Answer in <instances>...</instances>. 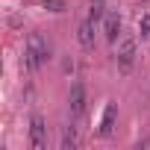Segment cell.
Listing matches in <instances>:
<instances>
[{
    "label": "cell",
    "mask_w": 150,
    "mask_h": 150,
    "mask_svg": "<svg viewBox=\"0 0 150 150\" xmlns=\"http://www.w3.org/2000/svg\"><path fill=\"white\" fill-rule=\"evenodd\" d=\"M47 59H50V47L44 44V38H41L38 33H30L27 50H24V65H27V71H38Z\"/></svg>",
    "instance_id": "6da1fadb"
},
{
    "label": "cell",
    "mask_w": 150,
    "mask_h": 150,
    "mask_svg": "<svg viewBox=\"0 0 150 150\" xmlns=\"http://www.w3.org/2000/svg\"><path fill=\"white\" fill-rule=\"evenodd\" d=\"M135 56H138V50H135V38L124 35V38L118 41V53H115L118 68H121V71H129V68L135 65Z\"/></svg>",
    "instance_id": "7a4b0ae2"
},
{
    "label": "cell",
    "mask_w": 150,
    "mask_h": 150,
    "mask_svg": "<svg viewBox=\"0 0 150 150\" xmlns=\"http://www.w3.org/2000/svg\"><path fill=\"white\" fill-rule=\"evenodd\" d=\"M30 144H33V150H44L47 147V124H44L41 115L30 118Z\"/></svg>",
    "instance_id": "3957f363"
},
{
    "label": "cell",
    "mask_w": 150,
    "mask_h": 150,
    "mask_svg": "<svg viewBox=\"0 0 150 150\" xmlns=\"http://www.w3.org/2000/svg\"><path fill=\"white\" fill-rule=\"evenodd\" d=\"M86 86L83 83H74L71 86V97H68V109H71V118H83L86 115Z\"/></svg>",
    "instance_id": "277c9868"
},
{
    "label": "cell",
    "mask_w": 150,
    "mask_h": 150,
    "mask_svg": "<svg viewBox=\"0 0 150 150\" xmlns=\"http://www.w3.org/2000/svg\"><path fill=\"white\" fill-rule=\"evenodd\" d=\"M103 33H106V38H109L112 44L121 38V18H118V12H106V18H103Z\"/></svg>",
    "instance_id": "5b68a950"
},
{
    "label": "cell",
    "mask_w": 150,
    "mask_h": 150,
    "mask_svg": "<svg viewBox=\"0 0 150 150\" xmlns=\"http://www.w3.org/2000/svg\"><path fill=\"white\" fill-rule=\"evenodd\" d=\"M115 115H118V106H115V103H106L103 118H100V135H103V138H109V135L115 132Z\"/></svg>",
    "instance_id": "8992f818"
},
{
    "label": "cell",
    "mask_w": 150,
    "mask_h": 150,
    "mask_svg": "<svg viewBox=\"0 0 150 150\" xmlns=\"http://www.w3.org/2000/svg\"><path fill=\"white\" fill-rule=\"evenodd\" d=\"M77 41H80L83 50H94V24H91V21H83V24H80Z\"/></svg>",
    "instance_id": "52a82bcc"
},
{
    "label": "cell",
    "mask_w": 150,
    "mask_h": 150,
    "mask_svg": "<svg viewBox=\"0 0 150 150\" xmlns=\"http://www.w3.org/2000/svg\"><path fill=\"white\" fill-rule=\"evenodd\" d=\"M77 147H80L77 127H65V132H62V150H77Z\"/></svg>",
    "instance_id": "ba28073f"
},
{
    "label": "cell",
    "mask_w": 150,
    "mask_h": 150,
    "mask_svg": "<svg viewBox=\"0 0 150 150\" xmlns=\"http://www.w3.org/2000/svg\"><path fill=\"white\" fill-rule=\"evenodd\" d=\"M106 18V3L103 0H91V9H88V21L91 24H100Z\"/></svg>",
    "instance_id": "9c48e42d"
},
{
    "label": "cell",
    "mask_w": 150,
    "mask_h": 150,
    "mask_svg": "<svg viewBox=\"0 0 150 150\" xmlns=\"http://www.w3.org/2000/svg\"><path fill=\"white\" fill-rule=\"evenodd\" d=\"M138 33H141V38H144V41H150V12H147V15H141V21H138Z\"/></svg>",
    "instance_id": "30bf717a"
},
{
    "label": "cell",
    "mask_w": 150,
    "mask_h": 150,
    "mask_svg": "<svg viewBox=\"0 0 150 150\" xmlns=\"http://www.w3.org/2000/svg\"><path fill=\"white\" fill-rule=\"evenodd\" d=\"M44 9H50V12H65V3H62V0H44Z\"/></svg>",
    "instance_id": "8fae6325"
}]
</instances>
